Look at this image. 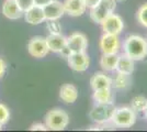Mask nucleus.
Returning <instances> with one entry per match:
<instances>
[{"mask_svg":"<svg viewBox=\"0 0 147 132\" xmlns=\"http://www.w3.org/2000/svg\"><path fill=\"white\" fill-rule=\"evenodd\" d=\"M100 25L103 33H109V34L119 35L124 30V21L119 14L114 12L111 13L109 17H107Z\"/></svg>","mask_w":147,"mask_h":132,"instance_id":"obj_9","label":"nucleus"},{"mask_svg":"<svg viewBox=\"0 0 147 132\" xmlns=\"http://www.w3.org/2000/svg\"><path fill=\"white\" fill-rule=\"evenodd\" d=\"M35 1V5H37V6H45L46 3H49L51 0H34Z\"/></svg>","mask_w":147,"mask_h":132,"instance_id":"obj_30","label":"nucleus"},{"mask_svg":"<svg viewBox=\"0 0 147 132\" xmlns=\"http://www.w3.org/2000/svg\"><path fill=\"white\" fill-rule=\"evenodd\" d=\"M45 26L49 34H59L61 33V24L59 23V20H45Z\"/></svg>","mask_w":147,"mask_h":132,"instance_id":"obj_23","label":"nucleus"},{"mask_svg":"<svg viewBox=\"0 0 147 132\" xmlns=\"http://www.w3.org/2000/svg\"><path fill=\"white\" fill-rule=\"evenodd\" d=\"M6 70H7V63L5 62V60H3V58H1V57H0V79L5 76Z\"/></svg>","mask_w":147,"mask_h":132,"instance_id":"obj_28","label":"nucleus"},{"mask_svg":"<svg viewBox=\"0 0 147 132\" xmlns=\"http://www.w3.org/2000/svg\"><path fill=\"white\" fill-rule=\"evenodd\" d=\"M92 98L94 104H111L114 101V95L112 88H101L93 90Z\"/></svg>","mask_w":147,"mask_h":132,"instance_id":"obj_20","label":"nucleus"},{"mask_svg":"<svg viewBox=\"0 0 147 132\" xmlns=\"http://www.w3.org/2000/svg\"><path fill=\"white\" fill-rule=\"evenodd\" d=\"M10 119V110L5 104L0 102V123L3 126Z\"/></svg>","mask_w":147,"mask_h":132,"instance_id":"obj_25","label":"nucleus"},{"mask_svg":"<svg viewBox=\"0 0 147 132\" xmlns=\"http://www.w3.org/2000/svg\"><path fill=\"white\" fill-rule=\"evenodd\" d=\"M59 99L65 104H74L78 99V89L73 84H64L59 88Z\"/></svg>","mask_w":147,"mask_h":132,"instance_id":"obj_16","label":"nucleus"},{"mask_svg":"<svg viewBox=\"0 0 147 132\" xmlns=\"http://www.w3.org/2000/svg\"><path fill=\"white\" fill-rule=\"evenodd\" d=\"M1 12L6 18L10 20H18L22 18V16H23V12L17 5L16 0H6L2 3Z\"/></svg>","mask_w":147,"mask_h":132,"instance_id":"obj_15","label":"nucleus"},{"mask_svg":"<svg viewBox=\"0 0 147 132\" xmlns=\"http://www.w3.org/2000/svg\"><path fill=\"white\" fill-rule=\"evenodd\" d=\"M63 5L65 13L70 17H80L87 10L85 0H65Z\"/></svg>","mask_w":147,"mask_h":132,"instance_id":"obj_13","label":"nucleus"},{"mask_svg":"<svg viewBox=\"0 0 147 132\" xmlns=\"http://www.w3.org/2000/svg\"><path fill=\"white\" fill-rule=\"evenodd\" d=\"M144 113H145V117H146V119H147V106H146V109H145Z\"/></svg>","mask_w":147,"mask_h":132,"instance_id":"obj_31","label":"nucleus"},{"mask_svg":"<svg viewBox=\"0 0 147 132\" xmlns=\"http://www.w3.org/2000/svg\"><path fill=\"white\" fill-rule=\"evenodd\" d=\"M115 8H117L115 0H100L97 6L90 9L89 17L94 23L101 24L107 17H109L111 13L114 12Z\"/></svg>","mask_w":147,"mask_h":132,"instance_id":"obj_5","label":"nucleus"},{"mask_svg":"<svg viewBox=\"0 0 147 132\" xmlns=\"http://www.w3.org/2000/svg\"><path fill=\"white\" fill-rule=\"evenodd\" d=\"M67 58L68 66L70 69L77 73L86 72L90 65V57L86 52H76V53H69Z\"/></svg>","mask_w":147,"mask_h":132,"instance_id":"obj_6","label":"nucleus"},{"mask_svg":"<svg viewBox=\"0 0 147 132\" xmlns=\"http://www.w3.org/2000/svg\"><path fill=\"white\" fill-rule=\"evenodd\" d=\"M146 40H147V39H146Z\"/></svg>","mask_w":147,"mask_h":132,"instance_id":"obj_34","label":"nucleus"},{"mask_svg":"<svg viewBox=\"0 0 147 132\" xmlns=\"http://www.w3.org/2000/svg\"><path fill=\"white\" fill-rule=\"evenodd\" d=\"M44 123L47 127V130L61 131L67 128L68 123H69V116L63 109L55 108V109L49 110V112L45 114Z\"/></svg>","mask_w":147,"mask_h":132,"instance_id":"obj_2","label":"nucleus"},{"mask_svg":"<svg viewBox=\"0 0 147 132\" xmlns=\"http://www.w3.org/2000/svg\"><path fill=\"white\" fill-rule=\"evenodd\" d=\"M132 86V78L129 74L119 73L117 72L115 76L112 78V85L111 87L117 90H127Z\"/></svg>","mask_w":147,"mask_h":132,"instance_id":"obj_18","label":"nucleus"},{"mask_svg":"<svg viewBox=\"0 0 147 132\" xmlns=\"http://www.w3.org/2000/svg\"><path fill=\"white\" fill-rule=\"evenodd\" d=\"M85 2H86L87 8L91 9V8H93V7H96L98 5L99 2H100V0H85Z\"/></svg>","mask_w":147,"mask_h":132,"instance_id":"obj_29","label":"nucleus"},{"mask_svg":"<svg viewBox=\"0 0 147 132\" xmlns=\"http://www.w3.org/2000/svg\"><path fill=\"white\" fill-rule=\"evenodd\" d=\"M147 106V98L144 96H135L131 100L129 107L134 110L135 112H144Z\"/></svg>","mask_w":147,"mask_h":132,"instance_id":"obj_22","label":"nucleus"},{"mask_svg":"<svg viewBox=\"0 0 147 132\" xmlns=\"http://www.w3.org/2000/svg\"><path fill=\"white\" fill-rule=\"evenodd\" d=\"M16 2H17V5H18L19 8L21 9V11L23 13L35 5L34 0H16Z\"/></svg>","mask_w":147,"mask_h":132,"instance_id":"obj_26","label":"nucleus"},{"mask_svg":"<svg viewBox=\"0 0 147 132\" xmlns=\"http://www.w3.org/2000/svg\"><path fill=\"white\" fill-rule=\"evenodd\" d=\"M115 106L113 102L111 104H96L92 109L89 111V118L98 123V125H105L111 122L112 116L115 110Z\"/></svg>","mask_w":147,"mask_h":132,"instance_id":"obj_4","label":"nucleus"},{"mask_svg":"<svg viewBox=\"0 0 147 132\" xmlns=\"http://www.w3.org/2000/svg\"><path fill=\"white\" fill-rule=\"evenodd\" d=\"M119 61L117 54H102L100 58V66L104 72H115Z\"/></svg>","mask_w":147,"mask_h":132,"instance_id":"obj_21","label":"nucleus"},{"mask_svg":"<svg viewBox=\"0 0 147 132\" xmlns=\"http://www.w3.org/2000/svg\"><path fill=\"white\" fill-rule=\"evenodd\" d=\"M117 2H122V1H125V0H115Z\"/></svg>","mask_w":147,"mask_h":132,"instance_id":"obj_32","label":"nucleus"},{"mask_svg":"<svg viewBox=\"0 0 147 132\" xmlns=\"http://www.w3.org/2000/svg\"><path fill=\"white\" fill-rule=\"evenodd\" d=\"M136 122V112L131 107L115 108L111 123L115 128H131Z\"/></svg>","mask_w":147,"mask_h":132,"instance_id":"obj_3","label":"nucleus"},{"mask_svg":"<svg viewBox=\"0 0 147 132\" xmlns=\"http://www.w3.org/2000/svg\"><path fill=\"white\" fill-rule=\"evenodd\" d=\"M135 69V61L129 57L126 54H121L119 55V61H117V69L115 72L119 73H124V74H129L132 75Z\"/></svg>","mask_w":147,"mask_h":132,"instance_id":"obj_19","label":"nucleus"},{"mask_svg":"<svg viewBox=\"0 0 147 132\" xmlns=\"http://www.w3.org/2000/svg\"><path fill=\"white\" fill-rule=\"evenodd\" d=\"M123 53L134 61H143L147 57V40L137 34L126 37L122 45Z\"/></svg>","mask_w":147,"mask_h":132,"instance_id":"obj_1","label":"nucleus"},{"mask_svg":"<svg viewBox=\"0 0 147 132\" xmlns=\"http://www.w3.org/2000/svg\"><path fill=\"white\" fill-rule=\"evenodd\" d=\"M30 130L31 131H46L47 127L45 123H34L31 126Z\"/></svg>","mask_w":147,"mask_h":132,"instance_id":"obj_27","label":"nucleus"},{"mask_svg":"<svg viewBox=\"0 0 147 132\" xmlns=\"http://www.w3.org/2000/svg\"><path fill=\"white\" fill-rule=\"evenodd\" d=\"M1 129H2V125H1V123H0V130H1Z\"/></svg>","mask_w":147,"mask_h":132,"instance_id":"obj_33","label":"nucleus"},{"mask_svg":"<svg viewBox=\"0 0 147 132\" xmlns=\"http://www.w3.org/2000/svg\"><path fill=\"white\" fill-rule=\"evenodd\" d=\"M23 16H24L25 22H28L29 24L32 25L41 24V23L45 22V20H46L45 16H44L43 7L37 6V5H34L28 11H25L23 13Z\"/></svg>","mask_w":147,"mask_h":132,"instance_id":"obj_14","label":"nucleus"},{"mask_svg":"<svg viewBox=\"0 0 147 132\" xmlns=\"http://www.w3.org/2000/svg\"><path fill=\"white\" fill-rule=\"evenodd\" d=\"M46 43L49 49V52L61 54L63 56L67 57L70 53L67 49V38L61 33L59 34H49L46 37Z\"/></svg>","mask_w":147,"mask_h":132,"instance_id":"obj_7","label":"nucleus"},{"mask_svg":"<svg viewBox=\"0 0 147 132\" xmlns=\"http://www.w3.org/2000/svg\"><path fill=\"white\" fill-rule=\"evenodd\" d=\"M111 85H112V78L102 72L94 73L90 78V86L93 90L101 88H112Z\"/></svg>","mask_w":147,"mask_h":132,"instance_id":"obj_17","label":"nucleus"},{"mask_svg":"<svg viewBox=\"0 0 147 132\" xmlns=\"http://www.w3.org/2000/svg\"><path fill=\"white\" fill-rule=\"evenodd\" d=\"M99 47L102 54H117L121 50V41L119 35L103 33L99 41Z\"/></svg>","mask_w":147,"mask_h":132,"instance_id":"obj_8","label":"nucleus"},{"mask_svg":"<svg viewBox=\"0 0 147 132\" xmlns=\"http://www.w3.org/2000/svg\"><path fill=\"white\" fill-rule=\"evenodd\" d=\"M136 19L142 26L147 29V2L138 8V10L136 12Z\"/></svg>","mask_w":147,"mask_h":132,"instance_id":"obj_24","label":"nucleus"},{"mask_svg":"<svg viewBox=\"0 0 147 132\" xmlns=\"http://www.w3.org/2000/svg\"><path fill=\"white\" fill-rule=\"evenodd\" d=\"M88 47V39L81 32H74L67 38V49L70 53L86 52Z\"/></svg>","mask_w":147,"mask_h":132,"instance_id":"obj_11","label":"nucleus"},{"mask_svg":"<svg viewBox=\"0 0 147 132\" xmlns=\"http://www.w3.org/2000/svg\"><path fill=\"white\" fill-rule=\"evenodd\" d=\"M28 52L31 56L42 58L49 54V49L46 43V39L43 37H34L28 43Z\"/></svg>","mask_w":147,"mask_h":132,"instance_id":"obj_10","label":"nucleus"},{"mask_svg":"<svg viewBox=\"0 0 147 132\" xmlns=\"http://www.w3.org/2000/svg\"><path fill=\"white\" fill-rule=\"evenodd\" d=\"M43 10L46 20H59L65 14L64 5L58 0H51L43 6Z\"/></svg>","mask_w":147,"mask_h":132,"instance_id":"obj_12","label":"nucleus"}]
</instances>
